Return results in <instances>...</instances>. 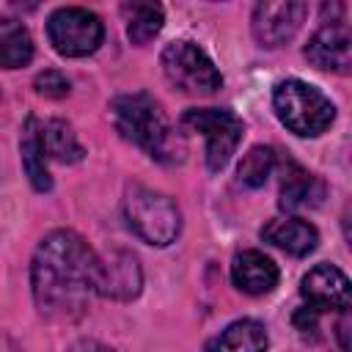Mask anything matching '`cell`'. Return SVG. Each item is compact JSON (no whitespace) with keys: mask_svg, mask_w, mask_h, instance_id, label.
<instances>
[{"mask_svg":"<svg viewBox=\"0 0 352 352\" xmlns=\"http://www.w3.org/2000/svg\"><path fill=\"white\" fill-rule=\"evenodd\" d=\"M33 58V38L28 28L11 16L0 19V66L3 69H19L30 63Z\"/></svg>","mask_w":352,"mask_h":352,"instance_id":"obj_17","label":"cell"},{"mask_svg":"<svg viewBox=\"0 0 352 352\" xmlns=\"http://www.w3.org/2000/svg\"><path fill=\"white\" fill-rule=\"evenodd\" d=\"M33 85H36V94L44 96V99H63L69 94V80L58 69H47L41 74H36Z\"/></svg>","mask_w":352,"mask_h":352,"instance_id":"obj_21","label":"cell"},{"mask_svg":"<svg viewBox=\"0 0 352 352\" xmlns=\"http://www.w3.org/2000/svg\"><path fill=\"white\" fill-rule=\"evenodd\" d=\"M231 278H234V286L245 294H267L278 286V264L264 256L261 250H242L234 256V264H231Z\"/></svg>","mask_w":352,"mask_h":352,"instance_id":"obj_12","label":"cell"},{"mask_svg":"<svg viewBox=\"0 0 352 352\" xmlns=\"http://www.w3.org/2000/svg\"><path fill=\"white\" fill-rule=\"evenodd\" d=\"M267 344L270 341L261 322L239 319L209 344V352H267Z\"/></svg>","mask_w":352,"mask_h":352,"instance_id":"obj_16","label":"cell"},{"mask_svg":"<svg viewBox=\"0 0 352 352\" xmlns=\"http://www.w3.org/2000/svg\"><path fill=\"white\" fill-rule=\"evenodd\" d=\"M69 352H113V349L104 346V344H99V341H77Z\"/></svg>","mask_w":352,"mask_h":352,"instance_id":"obj_23","label":"cell"},{"mask_svg":"<svg viewBox=\"0 0 352 352\" xmlns=\"http://www.w3.org/2000/svg\"><path fill=\"white\" fill-rule=\"evenodd\" d=\"M0 352H22V349H19L6 333H0Z\"/></svg>","mask_w":352,"mask_h":352,"instance_id":"obj_24","label":"cell"},{"mask_svg":"<svg viewBox=\"0 0 352 352\" xmlns=\"http://www.w3.org/2000/svg\"><path fill=\"white\" fill-rule=\"evenodd\" d=\"M182 124L206 138V165L209 170H223L242 140V121L231 110L220 107H192L182 116Z\"/></svg>","mask_w":352,"mask_h":352,"instance_id":"obj_6","label":"cell"},{"mask_svg":"<svg viewBox=\"0 0 352 352\" xmlns=\"http://www.w3.org/2000/svg\"><path fill=\"white\" fill-rule=\"evenodd\" d=\"M261 236L270 245L286 250L289 256H308L319 242L316 228L308 220H300V217H272L261 228Z\"/></svg>","mask_w":352,"mask_h":352,"instance_id":"obj_13","label":"cell"},{"mask_svg":"<svg viewBox=\"0 0 352 352\" xmlns=\"http://www.w3.org/2000/svg\"><path fill=\"white\" fill-rule=\"evenodd\" d=\"M275 148H270V146H253L245 157H242V162H239V182L242 184H248V187H261L267 179H270V173H272V168H275Z\"/></svg>","mask_w":352,"mask_h":352,"instance_id":"obj_20","label":"cell"},{"mask_svg":"<svg viewBox=\"0 0 352 352\" xmlns=\"http://www.w3.org/2000/svg\"><path fill=\"white\" fill-rule=\"evenodd\" d=\"M162 72L184 94H214L223 85V77L212 58L192 41L179 38L162 50Z\"/></svg>","mask_w":352,"mask_h":352,"instance_id":"obj_5","label":"cell"},{"mask_svg":"<svg viewBox=\"0 0 352 352\" xmlns=\"http://www.w3.org/2000/svg\"><path fill=\"white\" fill-rule=\"evenodd\" d=\"M302 297L308 300V308L319 311H346L352 292H349V278L333 267V264H316L300 286Z\"/></svg>","mask_w":352,"mask_h":352,"instance_id":"obj_9","label":"cell"},{"mask_svg":"<svg viewBox=\"0 0 352 352\" xmlns=\"http://www.w3.org/2000/svg\"><path fill=\"white\" fill-rule=\"evenodd\" d=\"M319 195H322V184L316 182V176L308 173L300 162L286 157L283 176H280V206L283 209H300L305 204H316Z\"/></svg>","mask_w":352,"mask_h":352,"instance_id":"obj_14","label":"cell"},{"mask_svg":"<svg viewBox=\"0 0 352 352\" xmlns=\"http://www.w3.org/2000/svg\"><path fill=\"white\" fill-rule=\"evenodd\" d=\"M121 14L132 44H148L162 30V8L157 3H126L121 6Z\"/></svg>","mask_w":352,"mask_h":352,"instance_id":"obj_18","label":"cell"},{"mask_svg":"<svg viewBox=\"0 0 352 352\" xmlns=\"http://www.w3.org/2000/svg\"><path fill=\"white\" fill-rule=\"evenodd\" d=\"M143 286V272L129 250H110L99 256V286L96 294L113 300H132Z\"/></svg>","mask_w":352,"mask_h":352,"instance_id":"obj_11","label":"cell"},{"mask_svg":"<svg viewBox=\"0 0 352 352\" xmlns=\"http://www.w3.org/2000/svg\"><path fill=\"white\" fill-rule=\"evenodd\" d=\"M124 214L129 228L148 245L165 248L170 245L182 231V214L179 206L148 187H132L124 198Z\"/></svg>","mask_w":352,"mask_h":352,"instance_id":"obj_4","label":"cell"},{"mask_svg":"<svg viewBox=\"0 0 352 352\" xmlns=\"http://www.w3.org/2000/svg\"><path fill=\"white\" fill-rule=\"evenodd\" d=\"M41 143H44V154L58 162H80L85 154L74 129L60 118H52L47 126H41Z\"/></svg>","mask_w":352,"mask_h":352,"instance_id":"obj_19","label":"cell"},{"mask_svg":"<svg viewBox=\"0 0 352 352\" xmlns=\"http://www.w3.org/2000/svg\"><path fill=\"white\" fill-rule=\"evenodd\" d=\"M47 36L55 52L66 58H82V55H91L102 44L104 28L94 11L69 6V8H58L47 19Z\"/></svg>","mask_w":352,"mask_h":352,"instance_id":"obj_7","label":"cell"},{"mask_svg":"<svg viewBox=\"0 0 352 352\" xmlns=\"http://www.w3.org/2000/svg\"><path fill=\"white\" fill-rule=\"evenodd\" d=\"M305 58L316 69L346 74L352 69V38H349V28L344 22H327L324 28H319L308 38V44H305Z\"/></svg>","mask_w":352,"mask_h":352,"instance_id":"obj_10","label":"cell"},{"mask_svg":"<svg viewBox=\"0 0 352 352\" xmlns=\"http://www.w3.org/2000/svg\"><path fill=\"white\" fill-rule=\"evenodd\" d=\"M30 283L44 316L55 322H74L85 314L91 294H96L99 256L80 234L69 228L52 231L41 239L33 256Z\"/></svg>","mask_w":352,"mask_h":352,"instance_id":"obj_1","label":"cell"},{"mask_svg":"<svg viewBox=\"0 0 352 352\" xmlns=\"http://www.w3.org/2000/svg\"><path fill=\"white\" fill-rule=\"evenodd\" d=\"M19 151H22V165L25 173L30 179V184L38 192H47L52 187L47 162H44V143H41V126L33 116H28L25 126H22V140H19Z\"/></svg>","mask_w":352,"mask_h":352,"instance_id":"obj_15","label":"cell"},{"mask_svg":"<svg viewBox=\"0 0 352 352\" xmlns=\"http://www.w3.org/2000/svg\"><path fill=\"white\" fill-rule=\"evenodd\" d=\"M294 324L300 327V333L302 336H316V311L314 308H300L297 314H294Z\"/></svg>","mask_w":352,"mask_h":352,"instance_id":"obj_22","label":"cell"},{"mask_svg":"<svg viewBox=\"0 0 352 352\" xmlns=\"http://www.w3.org/2000/svg\"><path fill=\"white\" fill-rule=\"evenodd\" d=\"M116 129L132 140L135 146H140L151 160L165 162V165H176L184 160L187 154V143L184 135L176 132V126L170 124V118L165 116L162 104L138 91V94H124L118 99H113L110 104Z\"/></svg>","mask_w":352,"mask_h":352,"instance_id":"obj_2","label":"cell"},{"mask_svg":"<svg viewBox=\"0 0 352 352\" xmlns=\"http://www.w3.org/2000/svg\"><path fill=\"white\" fill-rule=\"evenodd\" d=\"M272 104H275V113H278L280 124L289 132L300 135V138L322 135L336 118L333 102L319 88H314L302 80L278 82L275 91H272Z\"/></svg>","mask_w":352,"mask_h":352,"instance_id":"obj_3","label":"cell"},{"mask_svg":"<svg viewBox=\"0 0 352 352\" xmlns=\"http://www.w3.org/2000/svg\"><path fill=\"white\" fill-rule=\"evenodd\" d=\"M305 14H308V6L297 0L258 3L253 8V36L264 47H283L286 41L294 38Z\"/></svg>","mask_w":352,"mask_h":352,"instance_id":"obj_8","label":"cell"}]
</instances>
